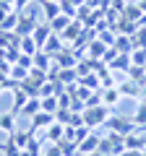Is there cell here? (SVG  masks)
Wrapping results in <instances>:
<instances>
[{
    "label": "cell",
    "instance_id": "1",
    "mask_svg": "<svg viewBox=\"0 0 146 156\" xmlns=\"http://www.w3.org/2000/svg\"><path fill=\"white\" fill-rule=\"evenodd\" d=\"M84 125L86 128H99V125H104L107 120H110V107H104V104H97V107H84Z\"/></svg>",
    "mask_w": 146,
    "mask_h": 156
},
{
    "label": "cell",
    "instance_id": "7",
    "mask_svg": "<svg viewBox=\"0 0 146 156\" xmlns=\"http://www.w3.org/2000/svg\"><path fill=\"white\" fill-rule=\"evenodd\" d=\"M81 31H84V23H81L78 18H73V21H71V26H68L63 34H57V37L63 39V44H65V42H68V44H73V42H76V39L81 37Z\"/></svg>",
    "mask_w": 146,
    "mask_h": 156
},
{
    "label": "cell",
    "instance_id": "23",
    "mask_svg": "<svg viewBox=\"0 0 146 156\" xmlns=\"http://www.w3.org/2000/svg\"><path fill=\"white\" fill-rule=\"evenodd\" d=\"M78 83L84 86V89H89V91H102V81H99L97 73H89V76L78 78Z\"/></svg>",
    "mask_w": 146,
    "mask_h": 156
},
{
    "label": "cell",
    "instance_id": "18",
    "mask_svg": "<svg viewBox=\"0 0 146 156\" xmlns=\"http://www.w3.org/2000/svg\"><path fill=\"white\" fill-rule=\"evenodd\" d=\"M18 52H21V55H29V57L37 55L39 47H37V42H34V37H21V42H18Z\"/></svg>",
    "mask_w": 146,
    "mask_h": 156
},
{
    "label": "cell",
    "instance_id": "33",
    "mask_svg": "<svg viewBox=\"0 0 146 156\" xmlns=\"http://www.w3.org/2000/svg\"><path fill=\"white\" fill-rule=\"evenodd\" d=\"M39 109H42V99H29L26 104H24L21 115H29V117H34V115H37Z\"/></svg>",
    "mask_w": 146,
    "mask_h": 156
},
{
    "label": "cell",
    "instance_id": "6",
    "mask_svg": "<svg viewBox=\"0 0 146 156\" xmlns=\"http://www.w3.org/2000/svg\"><path fill=\"white\" fill-rule=\"evenodd\" d=\"M52 57H55L57 68H76V62H78V52L76 50H65V47H63L57 55H52Z\"/></svg>",
    "mask_w": 146,
    "mask_h": 156
},
{
    "label": "cell",
    "instance_id": "45",
    "mask_svg": "<svg viewBox=\"0 0 146 156\" xmlns=\"http://www.w3.org/2000/svg\"><path fill=\"white\" fill-rule=\"evenodd\" d=\"M3 89H5V86H3V83H0V91H3Z\"/></svg>",
    "mask_w": 146,
    "mask_h": 156
},
{
    "label": "cell",
    "instance_id": "25",
    "mask_svg": "<svg viewBox=\"0 0 146 156\" xmlns=\"http://www.w3.org/2000/svg\"><path fill=\"white\" fill-rule=\"evenodd\" d=\"M11 138H13V143H16L18 148H26L29 140L34 138V133H31V130H21V133H18V130H16V133H11Z\"/></svg>",
    "mask_w": 146,
    "mask_h": 156
},
{
    "label": "cell",
    "instance_id": "28",
    "mask_svg": "<svg viewBox=\"0 0 146 156\" xmlns=\"http://www.w3.org/2000/svg\"><path fill=\"white\" fill-rule=\"evenodd\" d=\"M42 50H45V52H47V55H57V52H60V50H63V39H60V37H57V34H52V37H50V39H47V44H45V47H42Z\"/></svg>",
    "mask_w": 146,
    "mask_h": 156
},
{
    "label": "cell",
    "instance_id": "34",
    "mask_svg": "<svg viewBox=\"0 0 146 156\" xmlns=\"http://www.w3.org/2000/svg\"><path fill=\"white\" fill-rule=\"evenodd\" d=\"M0 151H3V156H18V154H21V148L13 143L11 135H8V140H3V148H0Z\"/></svg>",
    "mask_w": 146,
    "mask_h": 156
},
{
    "label": "cell",
    "instance_id": "30",
    "mask_svg": "<svg viewBox=\"0 0 146 156\" xmlns=\"http://www.w3.org/2000/svg\"><path fill=\"white\" fill-rule=\"evenodd\" d=\"M128 78L144 86V83H146V68H141V65H130V68H128Z\"/></svg>",
    "mask_w": 146,
    "mask_h": 156
},
{
    "label": "cell",
    "instance_id": "44",
    "mask_svg": "<svg viewBox=\"0 0 146 156\" xmlns=\"http://www.w3.org/2000/svg\"><path fill=\"white\" fill-rule=\"evenodd\" d=\"M84 156H104V154H99V151H94V154H84Z\"/></svg>",
    "mask_w": 146,
    "mask_h": 156
},
{
    "label": "cell",
    "instance_id": "11",
    "mask_svg": "<svg viewBox=\"0 0 146 156\" xmlns=\"http://www.w3.org/2000/svg\"><path fill=\"white\" fill-rule=\"evenodd\" d=\"M31 37H34V42H37V47L42 50V47L47 44V39L52 37V29H50V23H47V21L42 23V21H39V26L34 29V34H31Z\"/></svg>",
    "mask_w": 146,
    "mask_h": 156
},
{
    "label": "cell",
    "instance_id": "32",
    "mask_svg": "<svg viewBox=\"0 0 146 156\" xmlns=\"http://www.w3.org/2000/svg\"><path fill=\"white\" fill-rule=\"evenodd\" d=\"M133 122H136V128H146V101H138L136 115H133Z\"/></svg>",
    "mask_w": 146,
    "mask_h": 156
},
{
    "label": "cell",
    "instance_id": "17",
    "mask_svg": "<svg viewBox=\"0 0 146 156\" xmlns=\"http://www.w3.org/2000/svg\"><path fill=\"white\" fill-rule=\"evenodd\" d=\"M125 148H133V151H146V138L144 135H138L133 130V133L125 135Z\"/></svg>",
    "mask_w": 146,
    "mask_h": 156
},
{
    "label": "cell",
    "instance_id": "21",
    "mask_svg": "<svg viewBox=\"0 0 146 156\" xmlns=\"http://www.w3.org/2000/svg\"><path fill=\"white\" fill-rule=\"evenodd\" d=\"M120 16L128 18V21H136V23H138V18L144 16V11L138 8V3H125V8L120 11Z\"/></svg>",
    "mask_w": 146,
    "mask_h": 156
},
{
    "label": "cell",
    "instance_id": "35",
    "mask_svg": "<svg viewBox=\"0 0 146 156\" xmlns=\"http://www.w3.org/2000/svg\"><path fill=\"white\" fill-rule=\"evenodd\" d=\"M42 109H45V112H52V115H55V112L60 109V101H57V94H55V96H47V99H42Z\"/></svg>",
    "mask_w": 146,
    "mask_h": 156
},
{
    "label": "cell",
    "instance_id": "31",
    "mask_svg": "<svg viewBox=\"0 0 146 156\" xmlns=\"http://www.w3.org/2000/svg\"><path fill=\"white\" fill-rule=\"evenodd\" d=\"M130 65L146 68V50L144 47H133V50H130Z\"/></svg>",
    "mask_w": 146,
    "mask_h": 156
},
{
    "label": "cell",
    "instance_id": "47",
    "mask_svg": "<svg viewBox=\"0 0 146 156\" xmlns=\"http://www.w3.org/2000/svg\"><path fill=\"white\" fill-rule=\"evenodd\" d=\"M0 148H3V143H0Z\"/></svg>",
    "mask_w": 146,
    "mask_h": 156
},
{
    "label": "cell",
    "instance_id": "13",
    "mask_svg": "<svg viewBox=\"0 0 146 156\" xmlns=\"http://www.w3.org/2000/svg\"><path fill=\"white\" fill-rule=\"evenodd\" d=\"M29 99H31V96H29L26 91L21 89V86H16V89H13V107H11V112H13V115H18V112L24 109V104H26Z\"/></svg>",
    "mask_w": 146,
    "mask_h": 156
},
{
    "label": "cell",
    "instance_id": "14",
    "mask_svg": "<svg viewBox=\"0 0 146 156\" xmlns=\"http://www.w3.org/2000/svg\"><path fill=\"white\" fill-rule=\"evenodd\" d=\"M118 89H120V94H123V96H133V99H141V91H144V86L128 78V81H125V83H120Z\"/></svg>",
    "mask_w": 146,
    "mask_h": 156
},
{
    "label": "cell",
    "instance_id": "15",
    "mask_svg": "<svg viewBox=\"0 0 146 156\" xmlns=\"http://www.w3.org/2000/svg\"><path fill=\"white\" fill-rule=\"evenodd\" d=\"M107 68H110V70H125V73H128V68H130V55H123V52H118L112 60L107 62Z\"/></svg>",
    "mask_w": 146,
    "mask_h": 156
},
{
    "label": "cell",
    "instance_id": "10",
    "mask_svg": "<svg viewBox=\"0 0 146 156\" xmlns=\"http://www.w3.org/2000/svg\"><path fill=\"white\" fill-rule=\"evenodd\" d=\"M99 94H102V104H104V107H110V109H112V107H118V101L123 99V94H120V89H118V86L102 89Z\"/></svg>",
    "mask_w": 146,
    "mask_h": 156
},
{
    "label": "cell",
    "instance_id": "39",
    "mask_svg": "<svg viewBox=\"0 0 146 156\" xmlns=\"http://www.w3.org/2000/svg\"><path fill=\"white\" fill-rule=\"evenodd\" d=\"M120 156H146V151H133V148H125Z\"/></svg>",
    "mask_w": 146,
    "mask_h": 156
},
{
    "label": "cell",
    "instance_id": "12",
    "mask_svg": "<svg viewBox=\"0 0 146 156\" xmlns=\"http://www.w3.org/2000/svg\"><path fill=\"white\" fill-rule=\"evenodd\" d=\"M104 52H107V44L102 42L99 37H94V39H91V44L86 47V57H91V60H102Z\"/></svg>",
    "mask_w": 146,
    "mask_h": 156
},
{
    "label": "cell",
    "instance_id": "16",
    "mask_svg": "<svg viewBox=\"0 0 146 156\" xmlns=\"http://www.w3.org/2000/svg\"><path fill=\"white\" fill-rule=\"evenodd\" d=\"M71 21H73L71 16H65V13H60V16H55L52 21H47V23H50L52 34H63V31H65L68 26H71Z\"/></svg>",
    "mask_w": 146,
    "mask_h": 156
},
{
    "label": "cell",
    "instance_id": "46",
    "mask_svg": "<svg viewBox=\"0 0 146 156\" xmlns=\"http://www.w3.org/2000/svg\"><path fill=\"white\" fill-rule=\"evenodd\" d=\"M52 3H60V0H52Z\"/></svg>",
    "mask_w": 146,
    "mask_h": 156
},
{
    "label": "cell",
    "instance_id": "24",
    "mask_svg": "<svg viewBox=\"0 0 146 156\" xmlns=\"http://www.w3.org/2000/svg\"><path fill=\"white\" fill-rule=\"evenodd\" d=\"M115 50L123 52V55H130V50H133V39H130L128 34H118V39H115Z\"/></svg>",
    "mask_w": 146,
    "mask_h": 156
},
{
    "label": "cell",
    "instance_id": "43",
    "mask_svg": "<svg viewBox=\"0 0 146 156\" xmlns=\"http://www.w3.org/2000/svg\"><path fill=\"white\" fill-rule=\"evenodd\" d=\"M138 26H146V13H144L141 18H138Z\"/></svg>",
    "mask_w": 146,
    "mask_h": 156
},
{
    "label": "cell",
    "instance_id": "20",
    "mask_svg": "<svg viewBox=\"0 0 146 156\" xmlns=\"http://www.w3.org/2000/svg\"><path fill=\"white\" fill-rule=\"evenodd\" d=\"M18 42H21V37L16 31H0V47L3 50H13V47H18Z\"/></svg>",
    "mask_w": 146,
    "mask_h": 156
},
{
    "label": "cell",
    "instance_id": "9",
    "mask_svg": "<svg viewBox=\"0 0 146 156\" xmlns=\"http://www.w3.org/2000/svg\"><path fill=\"white\" fill-rule=\"evenodd\" d=\"M99 140H102V138H99L97 133H89V135H86V138L78 143V156H84V154H94V151H99Z\"/></svg>",
    "mask_w": 146,
    "mask_h": 156
},
{
    "label": "cell",
    "instance_id": "27",
    "mask_svg": "<svg viewBox=\"0 0 146 156\" xmlns=\"http://www.w3.org/2000/svg\"><path fill=\"white\" fill-rule=\"evenodd\" d=\"M18 16H21V13L11 11L5 18H3V23H0V31H16V26H18Z\"/></svg>",
    "mask_w": 146,
    "mask_h": 156
},
{
    "label": "cell",
    "instance_id": "38",
    "mask_svg": "<svg viewBox=\"0 0 146 156\" xmlns=\"http://www.w3.org/2000/svg\"><path fill=\"white\" fill-rule=\"evenodd\" d=\"M29 3H31V0H16V3H13V11H16V13H21L24 8L29 5Z\"/></svg>",
    "mask_w": 146,
    "mask_h": 156
},
{
    "label": "cell",
    "instance_id": "29",
    "mask_svg": "<svg viewBox=\"0 0 146 156\" xmlns=\"http://www.w3.org/2000/svg\"><path fill=\"white\" fill-rule=\"evenodd\" d=\"M50 57H52V55H47L45 50H39L37 55L31 57V60H34V68H39V70H47V73H50Z\"/></svg>",
    "mask_w": 146,
    "mask_h": 156
},
{
    "label": "cell",
    "instance_id": "26",
    "mask_svg": "<svg viewBox=\"0 0 146 156\" xmlns=\"http://www.w3.org/2000/svg\"><path fill=\"white\" fill-rule=\"evenodd\" d=\"M60 89H63V86H60V83H55V81H45V83L39 86V99H47V96H55Z\"/></svg>",
    "mask_w": 146,
    "mask_h": 156
},
{
    "label": "cell",
    "instance_id": "22",
    "mask_svg": "<svg viewBox=\"0 0 146 156\" xmlns=\"http://www.w3.org/2000/svg\"><path fill=\"white\" fill-rule=\"evenodd\" d=\"M0 130H3V133H16V115H13V112H3V115H0Z\"/></svg>",
    "mask_w": 146,
    "mask_h": 156
},
{
    "label": "cell",
    "instance_id": "2",
    "mask_svg": "<svg viewBox=\"0 0 146 156\" xmlns=\"http://www.w3.org/2000/svg\"><path fill=\"white\" fill-rule=\"evenodd\" d=\"M125 151V135H120V133H107V138H102L99 140V154H104V156H120Z\"/></svg>",
    "mask_w": 146,
    "mask_h": 156
},
{
    "label": "cell",
    "instance_id": "42",
    "mask_svg": "<svg viewBox=\"0 0 146 156\" xmlns=\"http://www.w3.org/2000/svg\"><path fill=\"white\" fill-rule=\"evenodd\" d=\"M138 8H141L144 13H146V0H138Z\"/></svg>",
    "mask_w": 146,
    "mask_h": 156
},
{
    "label": "cell",
    "instance_id": "4",
    "mask_svg": "<svg viewBox=\"0 0 146 156\" xmlns=\"http://www.w3.org/2000/svg\"><path fill=\"white\" fill-rule=\"evenodd\" d=\"M37 26H39V18L34 16V13H26V16H18V26H16V34H18V37H31Z\"/></svg>",
    "mask_w": 146,
    "mask_h": 156
},
{
    "label": "cell",
    "instance_id": "36",
    "mask_svg": "<svg viewBox=\"0 0 146 156\" xmlns=\"http://www.w3.org/2000/svg\"><path fill=\"white\" fill-rule=\"evenodd\" d=\"M42 156H63V148L57 143H50L45 151H42Z\"/></svg>",
    "mask_w": 146,
    "mask_h": 156
},
{
    "label": "cell",
    "instance_id": "8",
    "mask_svg": "<svg viewBox=\"0 0 146 156\" xmlns=\"http://www.w3.org/2000/svg\"><path fill=\"white\" fill-rule=\"evenodd\" d=\"M63 133H65V125L63 122H52L47 130H42V135H45V143H57V140H63Z\"/></svg>",
    "mask_w": 146,
    "mask_h": 156
},
{
    "label": "cell",
    "instance_id": "3",
    "mask_svg": "<svg viewBox=\"0 0 146 156\" xmlns=\"http://www.w3.org/2000/svg\"><path fill=\"white\" fill-rule=\"evenodd\" d=\"M107 128L112 130V133H120V135H128V133H133L136 130V122H133V117L130 120H125V117H118V115H112L110 120H107Z\"/></svg>",
    "mask_w": 146,
    "mask_h": 156
},
{
    "label": "cell",
    "instance_id": "41",
    "mask_svg": "<svg viewBox=\"0 0 146 156\" xmlns=\"http://www.w3.org/2000/svg\"><path fill=\"white\" fill-rule=\"evenodd\" d=\"M18 156H39V154H34V151H29V148H21V154Z\"/></svg>",
    "mask_w": 146,
    "mask_h": 156
},
{
    "label": "cell",
    "instance_id": "37",
    "mask_svg": "<svg viewBox=\"0 0 146 156\" xmlns=\"http://www.w3.org/2000/svg\"><path fill=\"white\" fill-rule=\"evenodd\" d=\"M55 120L63 122V125H68V122H71V109H57L55 112Z\"/></svg>",
    "mask_w": 146,
    "mask_h": 156
},
{
    "label": "cell",
    "instance_id": "40",
    "mask_svg": "<svg viewBox=\"0 0 146 156\" xmlns=\"http://www.w3.org/2000/svg\"><path fill=\"white\" fill-rule=\"evenodd\" d=\"M0 11L8 13V11H13V5H11V3H5V0H0Z\"/></svg>",
    "mask_w": 146,
    "mask_h": 156
},
{
    "label": "cell",
    "instance_id": "19",
    "mask_svg": "<svg viewBox=\"0 0 146 156\" xmlns=\"http://www.w3.org/2000/svg\"><path fill=\"white\" fill-rule=\"evenodd\" d=\"M42 3V16L45 21H52L55 16H60V3H52V0H39Z\"/></svg>",
    "mask_w": 146,
    "mask_h": 156
},
{
    "label": "cell",
    "instance_id": "5",
    "mask_svg": "<svg viewBox=\"0 0 146 156\" xmlns=\"http://www.w3.org/2000/svg\"><path fill=\"white\" fill-rule=\"evenodd\" d=\"M52 122H55V115H52V112H45V109H39L37 115L31 117V128H29V130H31V133L37 135L39 130H47Z\"/></svg>",
    "mask_w": 146,
    "mask_h": 156
}]
</instances>
